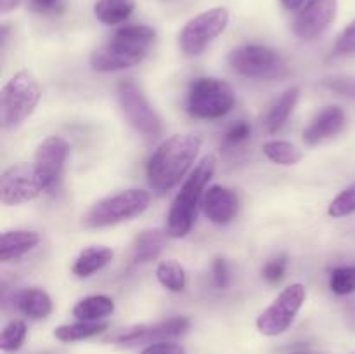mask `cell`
Wrapping results in <instances>:
<instances>
[{"label":"cell","mask_w":355,"mask_h":354,"mask_svg":"<svg viewBox=\"0 0 355 354\" xmlns=\"http://www.w3.org/2000/svg\"><path fill=\"white\" fill-rule=\"evenodd\" d=\"M134 0H97L94 3V16L104 24H120L134 12Z\"/></svg>","instance_id":"obj_23"},{"label":"cell","mask_w":355,"mask_h":354,"mask_svg":"<svg viewBox=\"0 0 355 354\" xmlns=\"http://www.w3.org/2000/svg\"><path fill=\"white\" fill-rule=\"evenodd\" d=\"M12 305L16 311L31 319H44L52 312L51 297L42 288H26L16 292L12 297Z\"/></svg>","instance_id":"obj_18"},{"label":"cell","mask_w":355,"mask_h":354,"mask_svg":"<svg viewBox=\"0 0 355 354\" xmlns=\"http://www.w3.org/2000/svg\"><path fill=\"white\" fill-rule=\"evenodd\" d=\"M355 212V180L350 184L349 187L342 191L335 200L329 203L328 214L331 217L340 219V217H347V215L354 214Z\"/></svg>","instance_id":"obj_29"},{"label":"cell","mask_w":355,"mask_h":354,"mask_svg":"<svg viewBox=\"0 0 355 354\" xmlns=\"http://www.w3.org/2000/svg\"><path fill=\"white\" fill-rule=\"evenodd\" d=\"M352 354H355V353H352Z\"/></svg>","instance_id":"obj_39"},{"label":"cell","mask_w":355,"mask_h":354,"mask_svg":"<svg viewBox=\"0 0 355 354\" xmlns=\"http://www.w3.org/2000/svg\"><path fill=\"white\" fill-rule=\"evenodd\" d=\"M250 135H252V125L245 120H239L225 130L224 142L227 146H239L245 141H248Z\"/></svg>","instance_id":"obj_31"},{"label":"cell","mask_w":355,"mask_h":354,"mask_svg":"<svg viewBox=\"0 0 355 354\" xmlns=\"http://www.w3.org/2000/svg\"><path fill=\"white\" fill-rule=\"evenodd\" d=\"M236 94L225 80L215 76H200L187 92V111L191 117L217 120L234 108Z\"/></svg>","instance_id":"obj_6"},{"label":"cell","mask_w":355,"mask_h":354,"mask_svg":"<svg viewBox=\"0 0 355 354\" xmlns=\"http://www.w3.org/2000/svg\"><path fill=\"white\" fill-rule=\"evenodd\" d=\"M114 302L106 295H90L76 302L73 307V316L80 321H99L113 314Z\"/></svg>","instance_id":"obj_22"},{"label":"cell","mask_w":355,"mask_h":354,"mask_svg":"<svg viewBox=\"0 0 355 354\" xmlns=\"http://www.w3.org/2000/svg\"><path fill=\"white\" fill-rule=\"evenodd\" d=\"M298 97H300V87H290L274 101V104L263 117V127L267 132L274 134V132L283 128V125L286 124L290 115L293 113L295 106H297Z\"/></svg>","instance_id":"obj_20"},{"label":"cell","mask_w":355,"mask_h":354,"mask_svg":"<svg viewBox=\"0 0 355 354\" xmlns=\"http://www.w3.org/2000/svg\"><path fill=\"white\" fill-rule=\"evenodd\" d=\"M156 278L170 292H182L186 288V271L175 260H165L156 267Z\"/></svg>","instance_id":"obj_26"},{"label":"cell","mask_w":355,"mask_h":354,"mask_svg":"<svg viewBox=\"0 0 355 354\" xmlns=\"http://www.w3.org/2000/svg\"><path fill=\"white\" fill-rule=\"evenodd\" d=\"M191 321L184 316L165 319V321L155 323V325H137L130 326L127 330H121L120 333L113 335L110 342L120 344V346H142V344H156L165 342V340L177 339L184 335L189 330Z\"/></svg>","instance_id":"obj_13"},{"label":"cell","mask_w":355,"mask_h":354,"mask_svg":"<svg viewBox=\"0 0 355 354\" xmlns=\"http://www.w3.org/2000/svg\"><path fill=\"white\" fill-rule=\"evenodd\" d=\"M113 250L107 246H89L82 250L80 255L73 262V274L76 278H89L99 269H103L111 259H113Z\"/></svg>","instance_id":"obj_21"},{"label":"cell","mask_w":355,"mask_h":354,"mask_svg":"<svg viewBox=\"0 0 355 354\" xmlns=\"http://www.w3.org/2000/svg\"><path fill=\"white\" fill-rule=\"evenodd\" d=\"M203 212L214 224H229L238 214V196L224 186L208 187L203 198Z\"/></svg>","instance_id":"obj_15"},{"label":"cell","mask_w":355,"mask_h":354,"mask_svg":"<svg viewBox=\"0 0 355 354\" xmlns=\"http://www.w3.org/2000/svg\"><path fill=\"white\" fill-rule=\"evenodd\" d=\"M42 90L30 71H17L0 94V121L3 128H16L35 111Z\"/></svg>","instance_id":"obj_5"},{"label":"cell","mask_w":355,"mask_h":354,"mask_svg":"<svg viewBox=\"0 0 355 354\" xmlns=\"http://www.w3.org/2000/svg\"><path fill=\"white\" fill-rule=\"evenodd\" d=\"M345 127V113L338 106H328L311 121L304 130L305 144L315 146L333 135L340 134Z\"/></svg>","instance_id":"obj_16"},{"label":"cell","mask_w":355,"mask_h":354,"mask_svg":"<svg viewBox=\"0 0 355 354\" xmlns=\"http://www.w3.org/2000/svg\"><path fill=\"white\" fill-rule=\"evenodd\" d=\"M329 288L336 295H349L355 292V266L335 267L329 274Z\"/></svg>","instance_id":"obj_28"},{"label":"cell","mask_w":355,"mask_h":354,"mask_svg":"<svg viewBox=\"0 0 355 354\" xmlns=\"http://www.w3.org/2000/svg\"><path fill=\"white\" fill-rule=\"evenodd\" d=\"M40 193H44V184L33 163H17L0 177V201L7 207L26 203Z\"/></svg>","instance_id":"obj_11"},{"label":"cell","mask_w":355,"mask_h":354,"mask_svg":"<svg viewBox=\"0 0 355 354\" xmlns=\"http://www.w3.org/2000/svg\"><path fill=\"white\" fill-rule=\"evenodd\" d=\"M141 354H186L184 347L180 344L172 342V340H165V342L149 344Z\"/></svg>","instance_id":"obj_34"},{"label":"cell","mask_w":355,"mask_h":354,"mask_svg":"<svg viewBox=\"0 0 355 354\" xmlns=\"http://www.w3.org/2000/svg\"><path fill=\"white\" fill-rule=\"evenodd\" d=\"M324 85L335 92L342 94V96L355 99V78H331L326 80Z\"/></svg>","instance_id":"obj_35"},{"label":"cell","mask_w":355,"mask_h":354,"mask_svg":"<svg viewBox=\"0 0 355 354\" xmlns=\"http://www.w3.org/2000/svg\"><path fill=\"white\" fill-rule=\"evenodd\" d=\"M107 325L106 323L99 321H78L71 323V325H61L54 330V337L62 344H71L80 342V340L90 339V337L101 335L106 332Z\"/></svg>","instance_id":"obj_24"},{"label":"cell","mask_w":355,"mask_h":354,"mask_svg":"<svg viewBox=\"0 0 355 354\" xmlns=\"http://www.w3.org/2000/svg\"><path fill=\"white\" fill-rule=\"evenodd\" d=\"M61 0H30L31 9L38 10V12H47V10L54 9Z\"/></svg>","instance_id":"obj_36"},{"label":"cell","mask_w":355,"mask_h":354,"mask_svg":"<svg viewBox=\"0 0 355 354\" xmlns=\"http://www.w3.org/2000/svg\"><path fill=\"white\" fill-rule=\"evenodd\" d=\"M307 298V290L302 283H293L284 288L272 304L257 318V330L266 337H277L293 325Z\"/></svg>","instance_id":"obj_8"},{"label":"cell","mask_w":355,"mask_h":354,"mask_svg":"<svg viewBox=\"0 0 355 354\" xmlns=\"http://www.w3.org/2000/svg\"><path fill=\"white\" fill-rule=\"evenodd\" d=\"M68 155L69 144L58 135H51L38 144L33 165L40 176L45 193H54L58 189Z\"/></svg>","instance_id":"obj_12"},{"label":"cell","mask_w":355,"mask_h":354,"mask_svg":"<svg viewBox=\"0 0 355 354\" xmlns=\"http://www.w3.org/2000/svg\"><path fill=\"white\" fill-rule=\"evenodd\" d=\"M168 233L162 229H146L135 238L132 246V259L137 264H148L158 259L166 246Z\"/></svg>","instance_id":"obj_19"},{"label":"cell","mask_w":355,"mask_h":354,"mask_svg":"<svg viewBox=\"0 0 355 354\" xmlns=\"http://www.w3.org/2000/svg\"><path fill=\"white\" fill-rule=\"evenodd\" d=\"M38 243H40L38 233L28 231V229H12V231L2 233V238H0V260L9 262V260L19 259L24 253L31 252Z\"/></svg>","instance_id":"obj_17"},{"label":"cell","mask_w":355,"mask_h":354,"mask_svg":"<svg viewBox=\"0 0 355 354\" xmlns=\"http://www.w3.org/2000/svg\"><path fill=\"white\" fill-rule=\"evenodd\" d=\"M211 274H214V281L218 288L225 290V288L231 285V269H229L227 262L222 257H217V259L211 262Z\"/></svg>","instance_id":"obj_33"},{"label":"cell","mask_w":355,"mask_h":354,"mask_svg":"<svg viewBox=\"0 0 355 354\" xmlns=\"http://www.w3.org/2000/svg\"><path fill=\"white\" fill-rule=\"evenodd\" d=\"M19 3H21V0H0V12L2 14L10 12V10L16 9Z\"/></svg>","instance_id":"obj_37"},{"label":"cell","mask_w":355,"mask_h":354,"mask_svg":"<svg viewBox=\"0 0 355 354\" xmlns=\"http://www.w3.org/2000/svg\"><path fill=\"white\" fill-rule=\"evenodd\" d=\"M201 139L194 134H175L156 148L148 163L149 186L165 193L180 183L196 160Z\"/></svg>","instance_id":"obj_1"},{"label":"cell","mask_w":355,"mask_h":354,"mask_svg":"<svg viewBox=\"0 0 355 354\" xmlns=\"http://www.w3.org/2000/svg\"><path fill=\"white\" fill-rule=\"evenodd\" d=\"M229 24V10L225 7H214L198 14L186 23L179 35L180 49L187 56H198L225 31Z\"/></svg>","instance_id":"obj_9"},{"label":"cell","mask_w":355,"mask_h":354,"mask_svg":"<svg viewBox=\"0 0 355 354\" xmlns=\"http://www.w3.org/2000/svg\"><path fill=\"white\" fill-rule=\"evenodd\" d=\"M307 2L309 0H281V3H283L288 10L302 9V7H304Z\"/></svg>","instance_id":"obj_38"},{"label":"cell","mask_w":355,"mask_h":354,"mask_svg":"<svg viewBox=\"0 0 355 354\" xmlns=\"http://www.w3.org/2000/svg\"><path fill=\"white\" fill-rule=\"evenodd\" d=\"M149 201H151V196L144 189L120 191L94 203L82 217V224L85 228L114 226L118 222L141 215L149 207Z\"/></svg>","instance_id":"obj_4"},{"label":"cell","mask_w":355,"mask_h":354,"mask_svg":"<svg viewBox=\"0 0 355 354\" xmlns=\"http://www.w3.org/2000/svg\"><path fill=\"white\" fill-rule=\"evenodd\" d=\"M263 153H266V156L270 162L283 167L297 165V163L304 158V153H302L297 146L291 144V142L288 141H277V139L267 141L266 144H263Z\"/></svg>","instance_id":"obj_25"},{"label":"cell","mask_w":355,"mask_h":354,"mask_svg":"<svg viewBox=\"0 0 355 354\" xmlns=\"http://www.w3.org/2000/svg\"><path fill=\"white\" fill-rule=\"evenodd\" d=\"M156 38V31L146 24H130L114 31L110 42L90 54V66L101 73L120 71L144 61Z\"/></svg>","instance_id":"obj_2"},{"label":"cell","mask_w":355,"mask_h":354,"mask_svg":"<svg viewBox=\"0 0 355 354\" xmlns=\"http://www.w3.org/2000/svg\"><path fill=\"white\" fill-rule=\"evenodd\" d=\"M229 65L246 78L277 80L290 73L283 56L266 45H243L229 54Z\"/></svg>","instance_id":"obj_7"},{"label":"cell","mask_w":355,"mask_h":354,"mask_svg":"<svg viewBox=\"0 0 355 354\" xmlns=\"http://www.w3.org/2000/svg\"><path fill=\"white\" fill-rule=\"evenodd\" d=\"M288 266V255L286 253H281V255L274 257V259L267 260L266 266L262 269V276L267 283H279L284 278Z\"/></svg>","instance_id":"obj_30"},{"label":"cell","mask_w":355,"mask_h":354,"mask_svg":"<svg viewBox=\"0 0 355 354\" xmlns=\"http://www.w3.org/2000/svg\"><path fill=\"white\" fill-rule=\"evenodd\" d=\"M26 323L23 319H12L3 326L2 333H0V349L6 353H12V351L21 349L26 339Z\"/></svg>","instance_id":"obj_27"},{"label":"cell","mask_w":355,"mask_h":354,"mask_svg":"<svg viewBox=\"0 0 355 354\" xmlns=\"http://www.w3.org/2000/svg\"><path fill=\"white\" fill-rule=\"evenodd\" d=\"M338 10V0H309L293 21V31L305 42L318 40L328 31Z\"/></svg>","instance_id":"obj_14"},{"label":"cell","mask_w":355,"mask_h":354,"mask_svg":"<svg viewBox=\"0 0 355 354\" xmlns=\"http://www.w3.org/2000/svg\"><path fill=\"white\" fill-rule=\"evenodd\" d=\"M215 156H205L196 169L193 170L184 186L180 187L179 194L170 207L168 217H166V233L172 238H184L191 231L196 219V208L200 203L201 193L208 180L214 177L215 172Z\"/></svg>","instance_id":"obj_3"},{"label":"cell","mask_w":355,"mask_h":354,"mask_svg":"<svg viewBox=\"0 0 355 354\" xmlns=\"http://www.w3.org/2000/svg\"><path fill=\"white\" fill-rule=\"evenodd\" d=\"M118 103L127 117L128 124L146 137H158L162 134V120L153 110L144 92L134 80H123L118 85Z\"/></svg>","instance_id":"obj_10"},{"label":"cell","mask_w":355,"mask_h":354,"mask_svg":"<svg viewBox=\"0 0 355 354\" xmlns=\"http://www.w3.org/2000/svg\"><path fill=\"white\" fill-rule=\"evenodd\" d=\"M335 52L340 56L355 54V19L338 35L335 42Z\"/></svg>","instance_id":"obj_32"}]
</instances>
